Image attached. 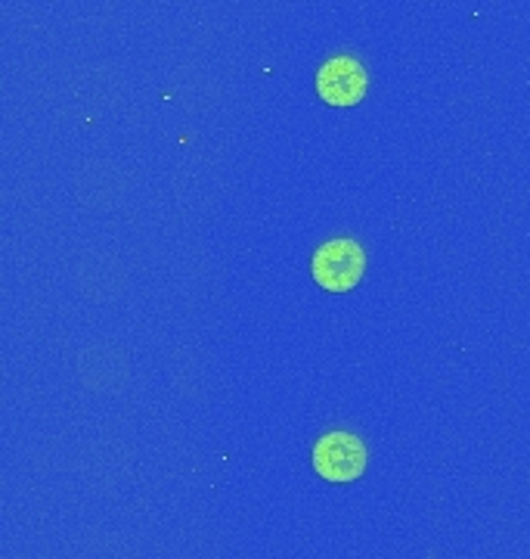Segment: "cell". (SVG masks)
<instances>
[{
    "label": "cell",
    "instance_id": "obj_1",
    "mask_svg": "<svg viewBox=\"0 0 530 559\" xmlns=\"http://www.w3.org/2000/svg\"><path fill=\"white\" fill-rule=\"evenodd\" d=\"M311 271H314V280L326 293H348L363 280L366 252L357 240L338 237V240L323 242L316 249L314 259H311Z\"/></svg>",
    "mask_w": 530,
    "mask_h": 559
},
{
    "label": "cell",
    "instance_id": "obj_2",
    "mask_svg": "<svg viewBox=\"0 0 530 559\" xmlns=\"http://www.w3.org/2000/svg\"><path fill=\"white\" fill-rule=\"evenodd\" d=\"M366 460H370V451H366L363 439L353 432L335 429L314 444V469L335 485L360 479L366 473Z\"/></svg>",
    "mask_w": 530,
    "mask_h": 559
},
{
    "label": "cell",
    "instance_id": "obj_3",
    "mask_svg": "<svg viewBox=\"0 0 530 559\" xmlns=\"http://www.w3.org/2000/svg\"><path fill=\"white\" fill-rule=\"evenodd\" d=\"M370 91V75L353 57H333L316 72V94L329 106H357Z\"/></svg>",
    "mask_w": 530,
    "mask_h": 559
}]
</instances>
